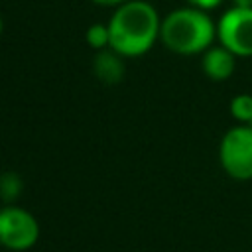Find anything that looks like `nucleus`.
I'll use <instances>...</instances> for the list:
<instances>
[{"instance_id": "obj_1", "label": "nucleus", "mask_w": 252, "mask_h": 252, "mask_svg": "<svg viewBox=\"0 0 252 252\" xmlns=\"http://www.w3.org/2000/svg\"><path fill=\"white\" fill-rule=\"evenodd\" d=\"M161 20L146 0H128L112 12L108 20L110 49L122 57H140L159 39Z\"/></svg>"}, {"instance_id": "obj_2", "label": "nucleus", "mask_w": 252, "mask_h": 252, "mask_svg": "<svg viewBox=\"0 0 252 252\" xmlns=\"http://www.w3.org/2000/svg\"><path fill=\"white\" fill-rule=\"evenodd\" d=\"M159 39L177 55H197L207 51L217 39V24L201 8H177L161 20Z\"/></svg>"}, {"instance_id": "obj_3", "label": "nucleus", "mask_w": 252, "mask_h": 252, "mask_svg": "<svg viewBox=\"0 0 252 252\" xmlns=\"http://www.w3.org/2000/svg\"><path fill=\"white\" fill-rule=\"evenodd\" d=\"M219 161L224 173L236 181L252 179V128L238 124L224 132L219 144Z\"/></svg>"}, {"instance_id": "obj_4", "label": "nucleus", "mask_w": 252, "mask_h": 252, "mask_svg": "<svg viewBox=\"0 0 252 252\" xmlns=\"http://www.w3.org/2000/svg\"><path fill=\"white\" fill-rule=\"evenodd\" d=\"M39 238V224L35 217L18 207L6 205L0 209V244L14 252L30 250Z\"/></svg>"}, {"instance_id": "obj_5", "label": "nucleus", "mask_w": 252, "mask_h": 252, "mask_svg": "<svg viewBox=\"0 0 252 252\" xmlns=\"http://www.w3.org/2000/svg\"><path fill=\"white\" fill-rule=\"evenodd\" d=\"M217 39L236 57H252V8H228L217 22Z\"/></svg>"}, {"instance_id": "obj_6", "label": "nucleus", "mask_w": 252, "mask_h": 252, "mask_svg": "<svg viewBox=\"0 0 252 252\" xmlns=\"http://www.w3.org/2000/svg\"><path fill=\"white\" fill-rule=\"evenodd\" d=\"M236 67V55L226 49L224 45H211L207 51H203L201 57V69L211 81H226L232 77Z\"/></svg>"}, {"instance_id": "obj_7", "label": "nucleus", "mask_w": 252, "mask_h": 252, "mask_svg": "<svg viewBox=\"0 0 252 252\" xmlns=\"http://www.w3.org/2000/svg\"><path fill=\"white\" fill-rule=\"evenodd\" d=\"M93 71L98 77V81H102L104 85H116V83H120L122 77H124V61H122V55L116 53L110 47L100 49L94 55V59H93Z\"/></svg>"}, {"instance_id": "obj_8", "label": "nucleus", "mask_w": 252, "mask_h": 252, "mask_svg": "<svg viewBox=\"0 0 252 252\" xmlns=\"http://www.w3.org/2000/svg\"><path fill=\"white\" fill-rule=\"evenodd\" d=\"M230 114L238 124H250L252 122V94L240 93L232 96L230 100Z\"/></svg>"}, {"instance_id": "obj_9", "label": "nucleus", "mask_w": 252, "mask_h": 252, "mask_svg": "<svg viewBox=\"0 0 252 252\" xmlns=\"http://www.w3.org/2000/svg\"><path fill=\"white\" fill-rule=\"evenodd\" d=\"M22 189H24V183H22V177L18 173L6 171L0 175V197L6 203L16 201L22 195Z\"/></svg>"}, {"instance_id": "obj_10", "label": "nucleus", "mask_w": 252, "mask_h": 252, "mask_svg": "<svg viewBox=\"0 0 252 252\" xmlns=\"http://www.w3.org/2000/svg\"><path fill=\"white\" fill-rule=\"evenodd\" d=\"M87 43L93 47V49H106L110 45V32H108V24H93L89 30H87V35H85Z\"/></svg>"}, {"instance_id": "obj_11", "label": "nucleus", "mask_w": 252, "mask_h": 252, "mask_svg": "<svg viewBox=\"0 0 252 252\" xmlns=\"http://www.w3.org/2000/svg\"><path fill=\"white\" fill-rule=\"evenodd\" d=\"M187 2H189V6H195V8H201V10L209 12V10L219 8L224 0H187Z\"/></svg>"}, {"instance_id": "obj_12", "label": "nucleus", "mask_w": 252, "mask_h": 252, "mask_svg": "<svg viewBox=\"0 0 252 252\" xmlns=\"http://www.w3.org/2000/svg\"><path fill=\"white\" fill-rule=\"evenodd\" d=\"M93 2L104 4V6H120V4H124V2H128V0H93Z\"/></svg>"}, {"instance_id": "obj_13", "label": "nucleus", "mask_w": 252, "mask_h": 252, "mask_svg": "<svg viewBox=\"0 0 252 252\" xmlns=\"http://www.w3.org/2000/svg\"><path fill=\"white\" fill-rule=\"evenodd\" d=\"M232 6H238V8H252V0H230Z\"/></svg>"}, {"instance_id": "obj_14", "label": "nucleus", "mask_w": 252, "mask_h": 252, "mask_svg": "<svg viewBox=\"0 0 252 252\" xmlns=\"http://www.w3.org/2000/svg\"><path fill=\"white\" fill-rule=\"evenodd\" d=\"M0 33H2V16H0Z\"/></svg>"}, {"instance_id": "obj_15", "label": "nucleus", "mask_w": 252, "mask_h": 252, "mask_svg": "<svg viewBox=\"0 0 252 252\" xmlns=\"http://www.w3.org/2000/svg\"><path fill=\"white\" fill-rule=\"evenodd\" d=\"M248 126H250V128H252V122H250V124H248Z\"/></svg>"}]
</instances>
